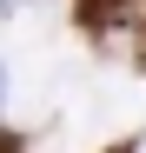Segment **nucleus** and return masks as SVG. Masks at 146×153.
Listing matches in <instances>:
<instances>
[{"instance_id": "f257e3e1", "label": "nucleus", "mask_w": 146, "mask_h": 153, "mask_svg": "<svg viewBox=\"0 0 146 153\" xmlns=\"http://www.w3.org/2000/svg\"><path fill=\"white\" fill-rule=\"evenodd\" d=\"M80 7H86V20H100V13H106V20H113V13H119V7H126V0H80Z\"/></svg>"}, {"instance_id": "f03ea898", "label": "nucleus", "mask_w": 146, "mask_h": 153, "mask_svg": "<svg viewBox=\"0 0 146 153\" xmlns=\"http://www.w3.org/2000/svg\"><path fill=\"white\" fill-rule=\"evenodd\" d=\"M0 7H20V0H0Z\"/></svg>"}]
</instances>
